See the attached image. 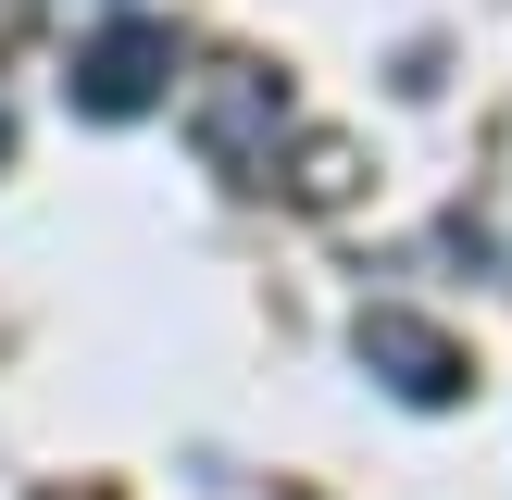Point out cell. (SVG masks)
I'll return each mask as SVG.
<instances>
[{
	"label": "cell",
	"mask_w": 512,
	"mask_h": 500,
	"mask_svg": "<svg viewBox=\"0 0 512 500\" xmlns=\"http://www.w3.org/2000/svg\"><path fill=\"white\" fill-rule=\"evenodd\" d=\"M275 125H288V88H275L263 63H213V88H200V150H213L225 175H250Z\"/></svg>",
	"instance_id": "cell-3"
},
{
	"label": "cell",
	"mask_w": 512,
	"mask_h": 500,
	"mask_svg": "<svg viewBox=\"0 0 512 500\" xmlns=\"http://www.w3.org/2000/svg\"><path fill=\"white\" fill-rule=\"evenodd\" d=\"M163 75H175V25H150V13H138V25H113V38L75 50L63 100H75L88 125H138L150 100H163Z\"/></svg>",
	"instance_id": "cell-1"
},
{
	"label": "cell",
	"mask_w": 512,
	"mask_h": 500,
	"mask_svg": "<svg viewBox=\"0 0 512 500\" xmlns=\"http://www.w3.org/2000/svg\"><path fill=\"white\" fill-rule=\"evenodd\" d=\"M350 350H363L400 400H425V413H438V400H463V375H475L463 350H450L438 325H413V313H363V325H350Z\"/></svg>",
	"instance_id": "cell-2"
},
{
	"label": "cell",
	"mask_w": 512,
	"mask_h": 500,
	"mask_svg": "<svg viewBox=\"0 0 512 500\" xmlns=\"http://www.w3.org/2000/svg\"><path fill=\"white\" fill-rule=\"evenodd\" d=\"M0 150H13V113H0Z\"/></svg>",
	"instance_id": "cell-4"
}]
</instances>
